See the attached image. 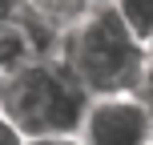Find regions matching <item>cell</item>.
<instances>
[{
  "label": "cell",
  "instance_id": "6da1fadb",
  "mask_svg": "<svg viewBox=\"0 0 153 145\" xmlns=\"http://www.w3.org/2000/svg\"><path fill=\"white\" fill-rule=\"evenodd\" d=\"M56 57L81 81V89L89 97L141 93L153 73L149 45L121 20V12L113 4H101L76 28H69Z\"/></svg>",
  "mask_w": 153,
  "mask_h": 145
},
{
  "label": "cell",
  "instance_id": "7a4b0ae2",
  "mask_svg": "<svg viewBox=\"0 0 153 145\" xmlns=\"http://www.w3.org/2000/svg\"><path fill=\"white\" fill-rule=\"evenodd\" d=\"M93 97L61 65V57H32L0 81V113L24 137L81 133Z\"/></svg>",
  "mask_w": 153,
  "mask_h": 145
},
{
  "label": "cell",
  "instance_id": "3957f363",
  "mask_svg": "<svg viewBox=\"0 0 153 145\" xmlns=\"http://www.w3.org/2000/svg\"><path fill=\"white\" fill-rule=\"evenodd\" d=\"M85 145H153V113L145 93L93 97L81 125Z\"/></svg>",
  "mask_w": 153,
  "mask_h": 145
},
{
  "label": "cell",
  "instance_id": "277c9868",
  "mask_svg": "<svg viewBox=\"0 0 153 145\" xmlns=\"http://www.w3.org/2000/svg\"><path fill=\"white\" fill-rule=\"evenodd\" d=\"M101 4H109V0H24V8H32L36 16H45L48 24H56L65 32L76 28L85 16H93Z\"/></svg>",
  "mask_w": 153,
  "mask_h": 145
},
{
  "label": "cell",
  "instance_id": "5b68a950",
  "mask_svg": "<svg viewBox=\"0 0 153 145\" xmlns=\"http://www.w3.org/2000/svg\"><path fill=\"white\" fill-rule=\"evenodd\" d=\"M109 4L121 12V20L137 32L141 40H153V0H109Z\"/></svg>",
  "mask_w": 153,
  "mask_h": 145
},
{
  "label": "cell",
  "instance_id": "8992f818",
  "mask_svg": "<svg viewBox=\"0 0 153 145\" xmlns=\"http://www.w3.org/2000/svg\"><path fill=\"white\" fill-rule=\"evenodd\" d=\"M0 145H24V133L16 129V125L8 121L4 113H0Z\"/></svg>",
  "mask_w": 153,
  "mask_h": 145
},
{
  "label": "cell",
  "instance_id": "52a82bcc",
  "mask_svg": "<svg viewBox=\"0 0 153 145\" xmlns=\"http://www.w3.org/2000/svg\"><path fill=\"white\" fill-rule=\"evenodd\" d=\"M24 145H85L81 133H69V137H24Z\"/></svg>",
  "mask_w": 153,
  "mask_h": 145
},
{
  "label": "cell",
  "instance_id": "ba28073f",
  "mask_svg": "<svg viewBox=\"0 0 153 145\" xmlns=\"http://www.w3.org/2000/svg\"><path fill=\"white\" fill-rule=\"evenodd\" d=\"M141 93H145V101H149V113H153V73H149V81H145V89H141Z\"/></svg>",
  "mask_w": 153,
  "mask_h": 145
},
{
  "label": "cell",
  "instance_id": "9c48e42d",
  "mask_svg": "<svg viewBox=\"0 0 153 145\" xmlns=\"http://www.w3.org/2000/svg\"><path fill=\"white\" fill-rule=\"evenodd\" d=\"M149 57H153V40H149Z\"/></svg>",
  "mask_w": 153,
  "mask_h": 145
}]
</instances>
